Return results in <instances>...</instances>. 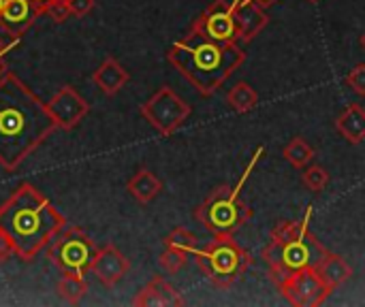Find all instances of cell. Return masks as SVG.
<instances>
[{
	"label": "cell",
	"instance_id": "44dd1931",
	"mask_svg": "<svg viewBox=\"0 0 365 307\" xmlns=\"http://www.w3.org/2000/svg\"><path fill=\"white\" fill-rule=\"evenodd\" d=\"M88 293V282L86 278H79V276H71V274H64L58 282V295L62 301L71 303V306H77Z\"/></svg>",
	"mask_w": 365,
	"mask_h": 307
},
{
	"label": "cell",
	"instance_id": "cb8c5ba5",
	"mask_svg": "<svg viewBox=\"0 0 365 307\" xmlns=\"http://www.w3.org/2000/svg\"><path fill=\"white\" fill-rule=\"evenodd\" d=\"M302 182H304V186H306L308 190H312V192H323L325 186L329 184V173H327L323 167L312 165V167H308V169L302 173Z\"/></svg>",
	"mask_w": 365,
	"mask_h": 307
},
{
	"label": "cell",
	"instance_id": "f546056e",
	"mask_svg": "<svg viewBox=\"0 0 365 307\" xmlns=\"http://www.w3.org/2000/svg\"><path fill=\"white\" fill-rule=\"evenodd\" d=\"M13 256H15V252H13V248H11V244H9V239L0 233V263L9 261V259H13Z\"/></svg>",
	"mask_w": 365,
	"mask_h": 307
},
{
	"label": "cell",
	"instance_id": "2e32d148",
	"mask_svg": "<svg viewBox=\"0 0 365 307\" xmlns=\"http://www.w3.org/2000/svg\"><path fill=\"white\" fill-rule=\"evenodd\" d=\"M128 79H130L128 71H126L115 58H107V60L94 71V75H92L94 85H96L103 94H107V96L118 94V92L128 83Z\"/></svg>",
	"mask_w": 365,
	"mask_h": 307
},
{
	"label": "cell",
	"instance_id": "30bf717a",
	"mask_svg": "<svg viewBox=\"0 0 365 307\" xmlns=\"http://www.w3.org/2000/svg\"><path fill=\"white\" fill-rule=\"evenodd\" d=\"M195 30L203 32L205 36L218 41V43H233L237 41V26H235V11L233 2L227 0H214L195 21Z\"/></svg>",
	"mask_w": 365,
	"mask_h": 307
},
{
	"label": "cell",
	"instance_id": "e0dca14e",
	"mask_svg": "<svg viewBox=\"0 0 365 307\" xmlns=\"http://www.w3.org/2000/svg\"><path fill=\"white\" fill-rule=\"evenodd\" d=\"M336 128L338 132L351 143V145H359L365 141V109L357 103H351L336 120Z\"/></svg>",
	"mask_w": 365,
	"mask_h": 307
},
{
	"label": "cell",
	"instance_id": "e575fe53",
	"mask_svg": "<svg viewBox=\"0 0 365 307\" xmlns=\"http://www.w3.org/2000/svg\"><path fill=\"white\" fill-rule=\"evenodd\" d=\"M310 2H319V0H310Z\"/></svg>",
	"mask_w": 365,
	"mask_h": 307
},
{
	"label": "cell",
	"instance_id": "836d02e7",
	"mask_svg": "<svg viewBox=\"0 0 365 307\" xmlns=\"http://www.w3.org/2000/svg\"><path fill=\"white\" fill-rule=\"evenodd\" d=\"M361 47H364V49H365V32H364V34H361Z\"/></svg>",
	"mask_w": 365,
	"mask_h": 307
},
{
	"label": "cell",
	"instance_id": "8fae6325",
	"mask_svg": "<svg viewBox=\"0 0 365 307\" xmlns=\"http://www.w3.org/2000/svg\"><path fill=\"white\" fill-rule=\"evenodd\" d=\"M47 111L60 130H73L90 111L88 100L73 88V85H62L47 103Z\"/></svg>",
	"mask_w": 365,
	"mask_h": 307
},
{
	"label": "cell",
	"instance_id": "52a82bcc",
	"mask_svg": "<svg viewBox=\"0 0 365 307\" xmlns=\"http://www.w3.org/2000/svg\"><path fill=\"white\" fill-rule=\"evenodd\" d=\"M96 252H98L96 244L79 227H64L47 246L49 261L62 274H71L79 278H83L92 269Z\"/></svg>",
	"mask_w": 365,
	"mask_h": 307
},
{
	"label": "cell",
	"instance_id": "277c9868",
	"mask_svg": "<svg viewBox=\"0 0 365 307\" xmlns=\"http://www.w3.org/2000/svg\"><path fill=\"white\" fill-rule=\"evenodd\" d=\"M261 160L259 154H252L248 167L244 169L240 182L231 188L227 184L214 188L207 199L195 209V218L205 227V231L214 233V235H220V233H235L240 227H244L250 218H252V209L248 203H244L240 199L242 194V188L244 184L248 182L252 169L257 167V162Z\"/></svg>",
	"mask_w": 365,
	"mask_h": 307
},
{
	"label": "cell",
	"instance_id": "4fadbf2b",
	"mask_svg": "<svg viewBox=\"0 0 365 307\" xmlns=\"http://www.w3.org/2000/svg\"><path fill=\"white\" fill-rule=\"evenodd\" d=\"M133 306L137 307H178L186 306L184 297L163 278L154 276L133 299Z\"/></svg>",
	"mask_w": 365,
	"mask_h": 307
},
{
	"label": "cell",
	"instance_id": "1f68e13d",
	"mask_svg": "<svg viewBox=\"0 0 365 307\" xmlns=\"http://www.w3.org/2000/svg\"><path fill=\"white\" fill-rule=\"evenodd\" d=\"M233 2H257V4H261V6H269V4H274L276 0H233Z\"/></svg>",
	"mask_w": 365,
	"mask_h": 307
},
{
	"label": "cell",
	"instance_id": "4dcf8cb0",
	"mask_svg": "<svg viewBox=\"0 0 365 307\" xmlns=\"http://www.w3.org/2000/svg\"><path fill=\"white\" fill-rule=\"evenodd\" d=\"M30 2H32L34 11H36L38 15H45V13H47V9H49L53 2H58V0H30Z\"/></svg>",
	"mask_w": 365,
	"mask_h": 307
},
{
	"label": "cell",
	"instance_id": "d6a6232c",
	"mask_svg": "<svg viewBox=\"0 0 365 307\" xmlns=\"http://www.w3.org/2000/svg\"><path fill=\"white\" fill-rule=\"evenodd\" d=\"M4 73H6V66H4V58L0 56V77H2Z\"/></svg>",
	"mask_w": 365,
	"mask_h": 307
},
{
	"label": "cell",
	"instance_id": "ffe728a7",
	"mask_svg": "<svg viewBox=\"0 0 365 307\" xmlns=\"http://www.w3.org/2000/svg\"><path fill=\"white\" fill-rule=\"evenodd\" d=\"M227 103H229V107H231L233 111H237V113H246V111H252V109L257 107V103H259V94H257V90H255L250 83L240 81V83H235V85L229 90V94H227Z\"/></svg>",
	"mask_w": 365,
	"mask_h": 307
},
{
	"label": "cell",
	"instance_id": "7402d4cb",
	"mask_svg": "<svg viewBox=\"0 0 365 307\" xmlns=\"http://www.w3.org/2000/svg\"><path fill=\"white\" fill-rule=\"evenodd\" d=\"M282 156H284L295 169H304V167L314 158V147H312L304 137H293V139L287 143Z\"/></svg>",
	"mask_w": 365,
	"mask_h": 307
},
{
	"label": "cell",
	"instance_id": "d4e9b609",
	"mask_svg": "<svg viewBox=\"0 0 365 307\" xmlns=\"http://www.w3.org/2000/svg\"><path fill=\"white\" fill-rule=\"evenodd\" d=\"M188 259H190V256L184 254V252H175V250H167V248H165V252L158 256V265H160V269L167 271V274H178V271H182V269L186 267Z\"/></svg>",
	"mask_w": 365,
	"mask_h": 307
},
{
	"label": "cell",
	"instance_id": "5b68a950",
	"mask_svg": "<svg viewBox=\"0 0 365 307\" xmlns=\"http://www.w3.org/2000/svg\"><path fill=\"white\" fill-rule=\"evenodd\" d=\"M197 267L218 288L233 286L252 265V256L233 239L231 233L214 235L201 250L195 252Z\"/></svg>",
	"mask_w": 365,
	"mask_h": 307
},
{
	"label": "cell",
	"instance_id": "ba28073f",
	"mask_svg": "<svg viewBox=\"0 0 365 307\" xmlns=\"http://www.w3.org/2000/svg\"><path fill=\"white\" fill-rule=\"evenodd\" d=\"M139 111L143 120L165 137L173 135L192 113L190 105L182 96H178L169 85H163L150 100L141 105Z\"/></svg>",
	"mask_w": 365,
	"mask_h": 307
},
{
	"label": "cell",
	"instance_id": "603a6c76",
	"mask_svg": "<svg viewBox=\"0 0 365 307\" xmlns=\"http://www.w3.org/2000/svg\"><path fill=\"white\" fill-rule=\"evenodd\" d=\"M163 244H165L167 250L184 252V254H188V256H192V254L197 252V237H195L188 229H184V227L173 229V231L163 239Z\"/></svg>",
	"mask_w": 365,
	"mask_h": 307
},
{
	"label": "cell",
	"instance_id": "7a4b0ae2",
	"mask_svg": "<svg viewBox=\"0 0 365 307\" xmlns=\"http://www.w3.org/2000/svg\"><path fill=\"white\" fill-rule=\"evenodd\" d=\"M64 227V216L32 184L17 186L0 205V233L24 263L34 261Z\"/></svg>",
	"mask_w": 365,
	"mask_h": 307
},
{
	"label": "cell",
	"instance_id": "9a60e30c",
	"mask_svg": "<svg viewBox=\"0 0 365 307\" xmlns=\"http://www.w3.org/2000/svg\"><path fill=\"white\" fill-rule=\"evenodd\" d=\"M38 13L30 0H4L0 11V26L13 36H21L36 21Z\"/></svg>",
	"mask_w": 365,
	"mask_h": 307
},
{
	"label": "cell",
	"instance_id": "83f0119b",
	"mask_svg": "<svg viewBox=\"0 0 365 307\" xmlns=\"http://www.w3.org/2000/svg\"><path fill=\"white\" fill-rule=\"evenodd\" d=\"M66 4H68L71 15L75 17H83L94 9V0H66Z\"/></svg>",
	"mask_w": 365,
	"mask_h": 307
},
{
	"label": "cell",
	"instance_id": "f1b7e54d",
	"mask_svg": "<svg viewBox=\"0 0 365 307\" xmlns=\"http://www.w3.org/2000/svg\"><path fill=\"white\" fill-rule=\"evenodd\" d=\"M17 45V36H13L11 32H6L2 26H0V56L4 58V53L11 49V47H15Z\"/></svg>",
	"mask_w": 365,
	"mask_h": 307
},
{
	"label": "cell",
	"instance_id": "484cf974",
	"mask_svg": "<svg viewBox=\"0 0 365 307\" xmlns=\"http://www.w3.org/2000/svg\"><path fill=\"white\" fill-rule=\"evenodd\" d=\"M346 85L355 92V94H359V96H365V64H357L349 75H346Z\"/></svg>",
	"mask_w": 365,
	"mask_h": 307
},
{
	"label": "cell",
	"instance_id": "5bb4252c",
	"mask_svg": "<svg viewBox=\"0 0 365 307\" xmlns=\"http://www.w3.org/2000/svg\"><path fill=\"white\" fill-rule=\"evenodd\" d=\"M235 11V26H237V41L250 43L267 24L269 15L257 2H233Z\"/></svg>",
	"mask_w": 365,
	"mask_h": 307
},
{
	"label": "cell",
	"instance_id": "6da1fadb",
	"mask_svg": "<svg viewBox=\"0 0 365 307\" xmlns=\"http://www.w3.org/2000/svg\"><path fill=\"white\" fill-rule=\"evenodd\" d=\"M53 130L47 103L6 71L0 77V167L15 171Z\"/></svg>",
	"mask_w": 365,
	"mask_h": 307
},
{
	"label": "cell",
	"instance_id": "4316f807",
	"mask_svg": "<svg viewBox=\"0 0 365 307\" xmlns=\"http://www.w3.org/2000/svg\"><path fill=\"white\" fill-rule=\"evenodd\" d=\"M45 15H49V19H51V21H56V24L66 21V19L71 17V11H68L66 0H58V2H53V4L47 9V13H45Z\"/></svg>",
	"mask_w": 365,
	"mask_h": 307
},
{
	"label": "cell",
	"instance_id": "7c38bea8",
	"mask_svg": "<svg viewBox=\"0 0 365 307\" xmlns=\"http://www.w3.org/2000/svg\"><path fill=\"white\" fill-rule=\"evenodd\" d=\"M130 269V263L128 259L115 248V246H105L96 252V259L92 263V274L96 276V280L107 286V288H113L118 282L124 280V276L128 274Z\"/></svg>",
	"mask_w": 365,
	"mask_h": 307
},
{
	"label": "cell",
	"instance_id": "ac0fdd59",
	"mask_svg": "<svg viewBox=\"0 0 365 307\" xmlns=\"http://www.w3.org/2000/svg\"><path fill=\"white\" fill-rule=\"evenodd\" d=\"M126 190L130 192V197H133L135 201H139L141 205H148V203H152V201L160 194L163 182H160L152 171L139 169V171L128 179Z\"/></svg>",
	"mask_w": 365,
	"mask_h": 307
},
{
	"label": "cell",
	"instance_id": "8992f818",
	"mask_svg": "<svg viewBox=\"0 0 365 307\" xmlns=\"http://www.w3.org/2000/svg\"><path fill=\"white\" fill-rule=\"evenodd\" d=\"M329 254V250L317 239V235L308 229L297 237L291 239H269V244L263 250V259L269 265V276L274 282L306 269V267H319L323 259Z\"/></svg>",
	"mask_w": 365,
	"mask_h": 307
},
{
	"label": "cell",
	"instance_id": "d6986e66",
	"mask_svg": "<svg viewBox=\"0 0 365 307\" xmlns=\"http://www.w3.org/2000/svg\"><path fill=\"white\" fill-rule=\"evenodd\" d=\"M317 269H319L321 278L325 280V284H327L331 291H336V288H340L342 284H346V282L351 280V276H353V267L349 265V261H346L344 256L331 254V252L323 259V263H321Z\"/></svg>",
	"mask_w": 365,
	"mask_h": 307
},
{
	"label": "cell",
	"instance_id": "3957f363",
	"mask_svg": "<svg viewBox=\"0 0 365 307\" xmlns=\"http://www.w3.org/2000/svg\"><path fill=\"white\" fill-rule=\"evenodd\" d=\"M169 64L184 75L201 96H212L246 62V51L233 43H218L203 32H190L167 51Z\"/></svg>",
	"mask_w": 365,
	"mask_h": 307
},
{
	"label": "cell",
	"instance_id": "9c48e42d",
	"mask_svg": "<svg viewBox=\"0 0 365 307\" xmlns=\"http://www.w3.org/2000/svg\"><path fill=\"white\" fill-rule=\"evenodd\" d=\"M280 295L295 307H319L334 293L321 278L317 267L299 269L278 282H274Z\"/></svg>",
	"mask_w": 365,
	"mask_h": 307
}]
</instances>
